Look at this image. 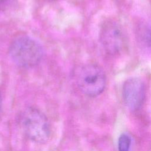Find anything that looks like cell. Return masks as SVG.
Segmentation results:
<instances>
[{
    "instance_id": "cell-1",
    "label": "cell",
    "mask_w": 151,
    "mask_h": 151,
    "mask_svg": "<svg viewBox=\"0 0 151 151\" xmlns=\"http://www.w3.org/2000/svg\"><path fill=\"white\" fill-rule=\"evenodd\" d=\"M19 123L29 140L38 143H44L48 140L51 133L50 123L45 115L38 109H25L21 114Z\"/></svg>"
},
{
    "instance_id": "cell-2",
    "label": "cell",
    "mask_w": 151,
    "mask_h": 151,
    "mask_svg": "<svg viewBox=\"0 0 151 151\" xmlns=\"http://www.w3.org/2000/svg\"><path fill=\"white\" fill-rule=\"evenodd\" d=\"M9 54L12 60L18 66L30 68L37 65L43 57L40 44L27 36L17 38L11 43Z\"/></svg>"
},
{
    "instance_id": "cell-3",
    "label": "cell",
    "mask_w": 151,
    "mask_h": 151,
    "mask_svg": "<svg viewBox=\"0 0 151 151\" xmlns=\"http://www.w3.org/2000/svg\"><path fill=\"white\" fill-rule=\"evenodd\" d=\"M76 77L80 90L90 97L99 95L106 86V78L104 71L94 64H87L80 68L76 73Z\"/></svg>"
},
{
    "instance_id": "cell-4",
    "label": "cell",
    "mask_w": 151,
    "mask_h": 151,
    "mask_svg": "<svg viewBox=\"0 0 151 151\" xmlns=\"http://www.w3.org/2000/svg\"><path fill=\"white\" fill-rule=\"evenodd\" d=\"M100 39L102 46L110 54H117L125 47L126 37L121 25L113 21L106 22L101 27Z\"/></svg>"
},
{
    "instance_id": "cell-5",
    "label": "cell",
    "mask_w": 151,
    "mask_h": 151,
    "mask_svg": "<svg viewBox=\"0 0 151 151\" xmlns=\"http://www.w3.org/2000/svg\"><path fill=\"white\" fill-rule=\"evenodd\" d=\"M122 92L126 107L132 111L137 110L141 107L145 100V83L138 78H129L123 84Z\"/></svg>"
},
{
    "instance_id": "cell-6",
    "label": "cell",
    "mask_w": 151,
    "mask_h": 151,
    "mask_svg": "<svg viewBox=\"0 0 151 151\" xmlns=\"http://www.w3.org/2000/svg\"><path fill=\"white\" fill-rule=\"evenodd\" d=\"M139 40L147 48L151 50V23L143 24L138 30Z\"/></svg>"
},
{
    "instance_id": "cell-7",
    "label": "cell",
    "mask_w": 151,
    "mask_h": 151,
    "mask_svg": "<svg viewBox=\"0 0 151 151\" xmlns=\"http://www.w3.org/2000/svg\"><path fill=\"white\" fill-rule=\"evenodd\" d=\"M131 145V139L127 134H122L119 138L118 150L119 151H129Z\"/></svg>"
},
{
    "instance_id": "cell-8",
    "label": "cell",
    "mask_w": 151,
    "mask_h": 151,
    "mask_svg": "<svg viewBox=\"0 0 151 151\" xmlns=\"http://www.w3.org/2000/svg\"><path fill=\"white\" fill-rule=\"evenodd\" d=\"M1 106H2V98H1V94H0V110L1 109Z\"/></svg>"
},
{
    "instance_id": "cell-9",
    "label": "cell",
    "mask_w": 151,
    "mask_h": 151,
    "mask_svg": "<svg viewBox=\"0 0 151 151\" xmlns=\"http://www.w3.org/2000/svg\"><path fill=\"white\" fill-rule=\"evenodd\" d=\"M45 1H55V0H45Z\"/></svg>"
}]
</instances>
